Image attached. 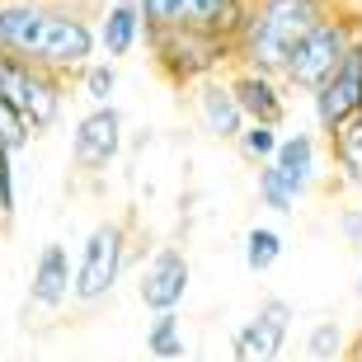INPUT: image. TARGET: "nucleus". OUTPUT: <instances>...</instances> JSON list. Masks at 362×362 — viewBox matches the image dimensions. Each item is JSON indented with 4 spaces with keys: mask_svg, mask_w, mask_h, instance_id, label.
Returning <instances> with one entry per match:
<instances>
[{
    "mask_svg": "<svg viewBox=\"0 0 362 362\" xmlns=\"http://www.w3.org/2000/svg\"><path fill=\"white\" fill-rule=\"evenodd\" d=\"M0 57H19L71 81L99 62V24L57 0H0Z\"/></svg>",
    "mask_w": 362,
    "mask_h": 362,
    "instance_id": "obj_1",
    "label": "nucleus"
},
{
    "mask_svg": "<svg viewBox=\"0 0 362 362\" xmlns=\"http://www.w3.org/2000/svg\"><path fill=\"white\" fill-rule=\"evenodd\" d=\"M339 10H344L339 0H255L240 38H235V66L282 76L296 47Z\"/></svg>",
    "mask_w": 362,
    "mask_h": 362,
    "instance_id": "obj_2",
    "label": "nucleus"
},
{
    "mask_svg": "<svg viewBox=\"0 0 362 362\" xmlns=\"http://www.w3.org/2000/svg\"><path fill=\"white\" fill-rule=\"evenodd\" d=\"M141 52L170 85H193V90L202 81L235 71V42L212 38V33H188V28H146Z\"/></svg>",
    "mask_w": 362,
    "mask_h": 362,
    "instance_id": "obj_3",
    "label": "nucleus"
},
{
    "mask_svg": "<svg viewBox=\"0 0 362 362\" xmlns=\"http://www.w3.org/2000/svg\"><path fill=\"white\" fill-rule=\"evenodd\" d=\"M320 132H282V146L264 170H259L255 188H259V202L269 212L287 216L296 212V202L310 193V184L320 179Z\"/></svg>",
    "mask_w": 362,
    "mask_h": 362,
    "instance_id": "obj_4",
    "label": "nucleus"
},
{
    "mask_svg": "<svg viewBox=\"0 0 362 362\" xmlns=\"http://www.w3.org/2000/svg\"><path fill=\"white\" fill-rule=\"evenodd\" d=\"M353 42H362V10H349V5H344V10L329 14V19L296 47V57L287 62V71H282V85H287V90H301V94H315L339 71V62L353 52Z\"/></svg>",
    "mask_w": 362,
    "mask_h": 362,
    "instance_id": "obj_5",
    "label": "nucleus"
},
{
    "mask_svg": "<svg viewBox=\"0 0 362 362\" xmlns=\"http://www.w3.org/2000/svg\"><path fill=\"white\" fill-rule=\"evenodd\" d=\"M127 269V226L122 221H99L76 250V306H99L113 296Z\"/></svg>",
    "mask_w": 362,
    "mask_h": 362,
    "instance_id": "obj_6",
    "label": "nucleus"
},
{
    "mask_svg": "<svg viewBox=\"0 0 362 362\" xmlns=\"http://www.w3.org/2000/svg\"><path fill=\"white\" fill-rule=\"evenodd\" d=\"M0 99H5L33 132H47V127L62 122L66 85H62V76H52V71H42V66H28L19 57H0Z\"/></svg>",
    "mask_w": 362,
    "mask_h": 362,
    "instance_id": "obj_7",
    "label": "nucleus"
},
{
    "mask_svg": "<svg viewBox=\"0 0 362 362\" xmlns=\"http://www.w3.org/2000/svg\"><path fill=\"white\" fill-rule=\"evenodd\" d=\"M146 28H188L212 38H240L255 0H136Z\"/></svg>",
    "mask_w": 362,
    "mask_h": 362,
    "instance_id": "obj_8",
    "label": "nucleus"
},
{
    "mask_svg": "<svg viewBox=\"0 0 362 362\" xmlns=\"http://www.w3.org/2000/svg\"><path fill=\"white\" fill-rule=\"evenodd\" d=\"M292 320L296 310L282 296L259 301L230 334V362H278L282 349H287V334H292Z\"/></svg>",
    "mask_w": 362,
    "mask_h": 362,
    "instance_id": "obj_9",
    "label": "nucleus"
},
{
    "mask_svg": "<svg viewBox=\"0 0 362 362\" xmlns=\"http://www.w3.org/2000/svg\"><path fill=\"white\" fill-rule=\"evenodd\" d=\"M310 113H315V132L325 136H339L349 122L362 118V42H353L339 71L310 94Z\"/></svg>",
    "mask_w": 362,
    "mask_h": 362,
    "instance_id": "obj_10",
    "label": "nucleus"
},
{
    "mask_svg": "<svg viewBox=\"0 0 362 362\" xmlns=\"http://www.w3.org/2000/svg\"><path fill=\"white\" fill-rule=\"evenodd\" d=\"M188 287H193V264L179 245H160L151 250L146 264H141V278H136V296L151 315H179Z\"/></svg>",
    "mask_w": 362,
    "mask_h": 362,
    "instance_id": "obj_11",
    "label": "nucleus"
},
{
    "mask_svg": "<svg viewBox=\"0 0 362 362\" xmlns=\"http://www.w3.org/2000/svg\"><path fill=\"white\" fill-rule=\"evenodd\" d=\"M118 151H122V113L113 104H99V108L76 118L71 160H76L81 175H104L108 165L118 160Z\"/></svg>",
    "mask_w": 362,
    "mask_h": 362,
    "instance_id": "obj_12",
    "label": "nucleus"
},
{
    "mask_svg": "<svg viewBox=\"0 0 362 362\" xmlns=\"http://www.w3.org/2000/svg\"><path fill=\"white\" fill-rule=\"evenodd\" d=\"M226 81H230V90H235V104H240L250 127H278L282 132L287 99H292V90L282 85V76H269V71H255V66H235Z\"/></svg>",
    "mask_w": 362,
    "mask_h": 362,
    "instance_id": "obj_13",
    "label": "nucleus"
},
{
    "mask_svg": "<svg viewBox=\"0 0 362 362\" xmlns=\"http://www.w3.org/2000/svg\"><path fill=\"white\" fill-rule=\"evenodd\" d=\"M66 301H76V255L62 240L42 245L33 259V278H28V306L52 315Z\"/></svg>",
    "mask_w": 362,
    "mask_h": 362,
    "instance_id": "obj_14",
    "label": "nucleus"
},
{
    "mask_svg": "<svg viewBox=\"0 0 362 362\" xmlns=\"http://www.w3.org/2000/svg\"><path fill=\"white\" fill-rule=\"evenodd\" d=\"M193 108H198V122H202V132L212 136V141H240V132L250 127L226 76L202 81L198 90H193Z\"/></svg>",
    "mask_w": 362,
    "mask_h": 362,
    "instance_id": "obj_15",
    "label": "nucleus"
},
{
    "mask_svg": "<svg viewBox=\"0 0 362 362\" xmlns=\"http://www.w3.org/2000/svg\"><path fill=\"white\" fill-rule=\"evenodd\" d=\"M136 47H146L141 5H108V10L99 14V52H104V62H122V57H132Z\"/></svg>",
    "mask_w": 362,
    "mask_h": 362,
    "instance_id": "obj_16",
    "label": "nucleus"
},
{
    "mask_svg": "<svg viewBox=\"0 0 362 362\" xmlns=\"http://www.w3.org/2000/svg\"><path fill=\"white\" fill-rule=\"evenodd\" d=\"M329 170L344 188L362 193V118L349 122L339 136H329Z\"/></svg>",
    "mask_w": 362,
    "mask_h": 362,
    "instance_id": "obj_17",
    "label": "nucleus"
},
{
    "mask_svg": "<svg viewBox=\"0 0 362 362\" xmlns=\"http://www.w3.org/2000/svg\"><path fill=\"white\" fill-rule=\"evenodd\" d=\"M146 353L156 362H184L188 358V339L179 315H151L146 325Z\"/></svg>",
    "mask_w": 362,
    "mask_h": 362,
    "instance_id": "obj_18",
    "label": "nucleus"
},
{
    "mask_svg": "<svg viewBox=\"0 0 362 362\" xmlns=\"http://www.w3.org/2000/svg\"><path fill=\"white\" fill-rule=\"evenodd\" d=\"M349 329L339 320H320V325H310V334H306V358L310 362H344L349 358Z\"/></svg>",
    "mask_w": 362,
    "mask_h": 362,
    "instance_id": "obj_19",
    "label": "nucleus"
},
{
    "mask_svg": "<svg viewBox=\"0 0 362 362\" xmlns=\"http://www.w3.org/2000/svg\"><path fill=\"white\" fill-rule=\"evenodd\" d=\"M278 259H282V235L273 226L245 230V264H250V273H269Z\"/></svg>",
    "mask_w": 362,
    "mask_h": 362,
    "instance_id": "obj_20",
    "label": "nucleus"
},
{
    "mask_svg": "<svg viewBox=\"0 0 362 362\" xmlns=\"http://www.w3.org/2000/svg\"><path fill=\"white\" fill-rule=\"evenodd\" d=\"M76 81H81L90 108L113 104V90H118V62H94V66H85L81 76H76Z\"/></svg>",
    "mask_w": 362,
    "mask_h": 362,
    "instance_id": "obj_21",
    "label": "nucleus"
},
{
    "mask_svg": "<svg viewBox=\"0 0 362 362\" xmlns=\"http://www.w3.org/2000/svg\"><path fill=\"white\" fill-rule=\"evenodd\" d=\"M278 146H282V132H278V127H245L240 141H235V151H240L250 165H259V170L278 156Z\"/></svg>",
    "mask_w": 362,
    "mask_h": 362,
    "instance_id": "obj_22",
    "label": "nucleus"
},
{
    "mask_svg": "<svg viewBox=\"0 0 362 362\" xmlns=\"http://www.w3.org/2000/svg\"><path fill=\"white\" fill-rule=\"evenodd\" d=\"M33 136H38V132H33V127H28V122L19 118V113H14V108L5 104V99H0V146L19 156V151H24L28 141H33Z\"/></svg>",
    "mask_w": 362,
    "mask_h": 362,
    "instance_id": "obj_23",
    "label": "nucleus"
},
{
    "mask_svg": "<svg viewBox=\"0 0 362 362\" xmlns=\"http://www.w3.org/2000/svg\"><path fill=\"white\" fill-rule=\"evenodd\" d=\"M14 198H19V184H14V151L0 146V221L14 216Z\"/></svg>",
    "mask_w": 362,
    "mask_h": 362,
    "instance_id": "obj_24",
    "label": "nucleus"
},
{
    "mask_svg": "<svg viewBox=\"0 0 362 362\" xmlns=\"http://www.w3.org/2000/svg\"><path fill=\"white\" fill-rule=\"evenodd\" d=\"M339 235H344L353 250H362V202H349V207L339 212Z\"/></svg>",
    "mask_w": 362,
    "mask_h": 362,
    "instance_id": "obj_25",
    "label": "nucleus"
},
{
    "mask_svg": "<svg viewBox=\"0 0 362 362\" xmlns=\"http://www.w3.org/2000/svg\"><path fill=\"white\" fill-rule=\"evenodd\" d=\"M344 362H362V329L349 339V358H344Z\"/></svg>",
    "mask_w": 362,
    "mask_h": 362,
    "instance_id": "obj_26",
    "label": "nucleus"
},
{
    "mask_svg": "<svg viewBox=\"0 0 362 362\" xmlns=\"http://www.w3.org/2000/svg\"><path fill=\"white\" fill-rule=\"evenodd\" d=\"M353 292H358V301H362V273H358V282H353Z\"/></svg>",
    "mask_w": 362,
    "mask_h": 362,
    "instance_id": "obj_27",
    "label": "nucleus"
},
{
    "mask_svg": "<svg viewBox=\"0 0 362 362\" xmlns=\"http://www.w3.org/2000/svg\"><path fill=\"white\" fill-rule=\"evenodd\" d=\"M108 5H136V0H108Z\"/></svg>",
    "mask_w": 362,
    "mask_h": 362,
    "instance_id": "obj_28",
    "label": "nucleus"
}]
</instances>
